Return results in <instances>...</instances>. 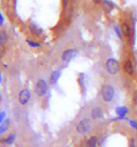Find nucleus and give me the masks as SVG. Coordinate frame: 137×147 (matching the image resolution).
<instances>
[{
  "label": "nucleus",
  "instance_id": "obj_20",
  "mask_svg": "<svg viewBox=\"0 0 137 147\" xmlns=\"http://www.w3.org/2000/svg\"><path fill=\"white\" fill-rule=\"evenodd\" d=\"M129 123H130V125L132 126V127L134 129L135 131H137V120L136 119H130L129 120Z\"/></svg>",
  "mask_w": 137,
  "mask_h": 147
},
{
  "label": "nucleus",
  "instance_id": "obj_13",
  "mask_svg": "<svg viewBox=\"0 0 137 147\" xmlns=\"http://www.w3.org/2000/svg\"><path fill=\"white\" fill-rule=\"evenodd\" d=\"M30 31H31V34H35V36H39V34H41L43 33V30L41 28L39 27L38 25L35 24V23H33V22H31V24H30Z\"/></svg>",
  "mask_w": 137,
  "mask_h": 147
},
{
  "label": "nucleus",
  "instance_id": "obj_5",
  "mask_svg": "<svg viewBox=\"0 0 137 147\" xmlns=\"http://www.w3.org/2000/svg\"><path fill=\"white\" fill-rule=\"evenodd\" d=\"M77 55V50L74 49V48H69L66 49L65 51L62 53V55H61V58L64 62H69L71 61L72 58H74Z\"/></svg>",
  "mask_w": 137,
  "mask_h": 147
},
{
  "label": "nucleus",
  "instance_id": "obj_14",
  "mask_svg": "<svg viewBox=\"0 0 137 147\" xmlns=\"http://www.w3.org/2000/svg\"><path fill=\"white\" fill-rule=\"evenodd\" d=\"M60 76H61V72L60 71H58V70H56V71H53L51 74V76H49V83H51V85L56 84L58 79H59V78H60Z\"/></svg>",
  "mask_w": 137,
  "mask_h": 147
},
{
  "label": "nucleus",
  "instance_id": "obj_28",
  "mask_svg": "<svg viewBox=\"0 0 137 147\" xmlns=\"http://www.w3.org/2000/svg\"><path fill=\"white\" fill-rule=\"evenodd\" d=\"M1 80H2V76H1V72H0V83H1Z\"/></svg>",
  "mask_w": 137,
  "mask_h": 147
},
{
  "label": "nucleus",
  "instance_id": "obj_21",
  "mask_svg": "<svg viewBox=\"0 0 137 147\" xmlns=\"http://www.w3.org/2000/svg\"><path fill=\"white\" fill-rule=\"evenodd\" d=\"M132 103L134 105L135 107H137V90H135L133 92V95H132Z\"/></svg>",
  "mask_w": 137,
  "mask_h": 147
},
{
  "label": "nucleus",
  "instance_id": "obj_23",
  "mask_svg": "<svg viewBox=\"0 0 137 147\" xmlns=\"http://www.w3.org/2000/svg\"><path fill=\"white\" fill-rule=\"evenodd\" d=\"M6 117V113L5 112H0V122H2Z\"/></svg>",
  "mask_w": 137,
  "mask_h": 147
},
{
  "label": "nucleus",
  "instance_id": "obj_11",
  "mask_svg": "<svg viewBox=\"0 0 137 147\" xmlns=\"http://www.w3.org/2000/svg\"><path fill=\"white\" fill-rule=\"evenodd\" d=\"M99 143L98 137L97 136H91L87 140L86 147H97Z\"/></svg>",
  "mask_w": 137,
  "mask_h": 147
},
{
  "label": "nucleus",
  "instance_id": "obj_7",
  "mask_svg": "<svg viewBox=\"0 0 137 147\" xmlns=\"http://www.w3.org/2000/svg\"><path fill=\"white\" fill-rule=\"evenodd\" d=\"M123 70L124 72L129 76H133L135 74V65L132 60L127 59L123 62Z\"/></svg>",
  "mask_w": 137,
  "mask_h": 147
},
{
  "label": "nucleus",
  "instance_id": "obj_27",
  "mask_svg": "<svg viewBox=\"0 0 137 147\" xmlns=\"http://www.w3.org/2000/svg\"><path fill=\"white\" fill-rule=\"evenodd\" d=\"M68 2H69V0H63V5H64V7H67V5H68Z\"/></svg>",
  "mask_w": 137,
  "mask_h": 147
},
{
  "label": "nucleus",
  "instance_id": "obj_9",
  "mask_svg": "<svg viewBox=\"0 0 137 147\" xmlns=\"http://www.w3.org/2000/svg\"><path fill=\"white\" fill-rule=\"evenodd\" d=\"M121 31H122V34H123V36L127 38H130L132 37V27H130V25L129 24L128 22H123L121 25Z\"/></svg>",
  "mask_w": 137,
  "mask_h": 147
},
{
  "label": "nucleus",
  "instance_id": "obj_16",
  "mask_svg": "<svg viewBox=\"0 0 137 147\" xmlns=\"http://www.w3.org/2000/svg\"><path fill=\"white\" fill-rule=\"evenodd\" d=\"M14 140H15V135L10 134L6 139L3 140V143H5V144H11L14 142Z\"/></svg>",
  "mask_w": 137,
  "mask_h": 147
},
{
  "label": "nucleus",
  "instance_id": "obj_2",
  "mask_svg": "<svg viewBox=\"0 0 137 147\" xmlns=\"http://www.w3.org/2000/svg\"><path fill=\"white\" fill-rule=\"evenodd\" d=\"M92 128V119H90V117H84V119L79 120L77 122L76 126H75L76 132L80 135L89 134L91 132Z\"/></svg>",
  "mask_w": 137,
  "mask_h": 147
},
{
  "label": "nucleus",
  "instance_id": "obj_26",
  "mask_svg": "<svg viewBox=\"0 0 137 147\" xmlns=\"http://www.w3.org/2000/svg\"><path fill=\"white\" fill-rule=\"evenodd\" d=\"M93 3H95V4H100L102 2V0H92Z\"/></svg>",
  "mask_w": 137,
  "mask_h": 147
},
{
  "label": "nucleus",
  "instance_id": "obj_17",
  "mask_svg": "<svg viewBox=\"0 0 137 147\" xmlns=\"http://www.w3.org/2000/svg\"><path fill=\"white\" fill-rule=\"evenodd\" d=\"M8 126H9V120H7V121L3 122L1 125H0V135L5 133L6 131L8 130Z\"/></svg>",
  "mask_w": 137,
  "mask_h": 147
},
{
  "label": "nucleus",
  "instance_id": "obj_10",
  "mask_svg": "<svg viewBox=\"0 0 137 147\" xmlns=\"http://www.w3.org/2000/svg\"><path fill=\"white\" fill-rule=\"evenodd\" d=\"M115 113L117 115L119 119H123L126 117L128 113H129V108L127 106H118L115 109Z\"/></svg>",
  "mask_w": 137,
  "mask_h": 147
},
{
  "label": "nucleus",
  "instance_id": "obj_15",
  "mask_svg": "<svg viewBox=\"0 0 137 147\" xmlns=\"http://www.w3.org/2000/svg\"><path fill=\"white\" fill-rule=\"evenodd\" d=\"M8 42V34L5 31L0 30V46L5 45Z\"/></svg>",
  "mask_w": 137,
  "mask_h": 147
},
{
  "label": "nucleus",
  "instance_id": "obj_6",
  "mask_svg": "<svg viewBox=\"0 0 137 147\" xmlns=\"http://www.w3.org/2000/svg\"><path fill=\"white\" fill-rule=\"evenodd\" d=\"M31 99V91L29 89H23L18 94V101L21 105H27Z\"/></svg>",
  "mask_w": 137,
  "mask_h": 147
},
{
  "label": "nucleus",
  "instance_id": "obj_18",
  "mask_svg": "<svg viewBox=\"0 0 137 147\" xmlns=\"http://www.w3.org/2000/svg\"><path fill=\"white\" fill-rule=\"evenodd\" d=\"M27 43H28L31 47H33V48H38V47L41 46V44H40V43L36 42V41L31 40V39H27Z\"/></svg>",
  "mask_w": 137,
  "mask_h": 147
},
{
  "label": "nucleus",
  "instance_id": "obj_24",
  "mask_svg": "<svg viewBox=\"0 0 137 147\" xmlns=\"http://www.w3.org/2000/svg\"><path fill=\"white\" fill-rule=\"evenodd\" d=\"M3 23H4V17L2 16L1 13H0V26H2Z\"/></svg>",
  "mask_w": 137,
  "mask_h": 147
},
{
  "label": "nucleus",
  "instance_id": "obj_4",
  "mask_svg": "<svg viewBox=\"0 0 137 147\" xmlns=\"http://www.w3.org/2000/svg\"><path fill=\"white\" fill-rule=\"evenodd\" d=\"M48 90H49L48 82H47L44 78L38 79L35 84V88H34V92H35L37 96H39V98H44L47 95V93H48Z\"/></svg>",
  "mask_w": 137,
  "mask_h": 147
},
{
  "label": "nucleus",
  "instance_id": "obj_1",
  "mask_svg": "<svg viewBox=\"0 0 137 147\" xmlns=\"http://www.w3.org/2000/svg\"><path fill=\"white\" fill-rule=\"evenodd\" d=\"M100 96L104 102L110 103V102H112L113 99H114V96H115L114 88L110 84H108V83L103 84L100 89Z\"/></svg>",
  "mask_w": 137,
  "mask_h": 147
},
{
  "label": "nucleus",
  "instance_id": "obj_22",
  "mask_svg": "<svg viewBox=\"0 0 137 147\" xmlns=\"http://www.w3.org/2000/svg\"><path fill=\"white\" fill-rule=\"evenodd\" d=\"M129 147H136V142L134 139H130L129 142Z\"/></svg>",
  "mask_w": 137,
  "mask_h": 147
},
{
  "label": "nucleus",
  "instance_id": "obj_3",
  "mask_svg": "<svg viewBox=\"0 0 137 147\" xmlns=\"http://www.w3.org/2000/svg\"><path fill=\"white\" fill-rule=\"evenodd\" d=\"M106 70L109 75L110 76H115L117 75L119 70H120V63L117 59L115 58H109L106 61Z\"/></svg>",
  "mask_w": 137,
  "mask_h": 147
},
{
  "label": "nucleus",
  "instance_id": "obj_12",
  "mask_svg": "<svg viewBox=\"0 0 137 147\" xmlns=\"http://www.w3.org/2000/svg\"><path fill=\"white\" fill-rule=\"evenodd\" d=\"M102 5H103V9L106 13H110L115 8V4L112 3V1H110V0H104Z\"/></svg>",
  "mask_w": 137,
  "mask_h": 147
},
{
  "label": "nucleus",
  "instance_id": "obj_25",
  "mask_svg": "<svg viewBox=\"0 0 137 147\" xmlns=\"http://www.w3.org/2000/svg\"><path fill=\"white\" fill-rule=\"evenodd\" d=\"M3 53H4V51H3V48H2V46H0V58L2 57V55H3Z\"/></svg>",
  "mask_w": 137,
  "mask_h": 147
},
{
  "label": "nucleus",
  "instance_id": "obj_8",
  "mask_svg": "<svg viewBox=\"0 0 137 147\" xmlns=\"http://www.w3.org/2000/svg\"><path fill=\"white\" fill-rule=\"evenodd\" d=\"M104 112L100 106H95L91 110V119L93 120H98L103 117Z\"/></svg>",
  "mask_w": 137,
  "mask_h": 147
},
{
  "label": "nucleus",
  "instance_id": "obj_19",
  "mask_svg": "<svg viewBox=\"0 0 137 147\" xmlns=\"http://www.w3.org/2000/svg\"><path fill=\"white\" fill-rule=\"evenodd\" d=\"M114 31H115V34H117V36L122 40V38H123V34H122L121 27H119L117 25H114Z\"/></svg>",
  "mask_w": 137,
  "mask_h": 147
}]
</instances>
